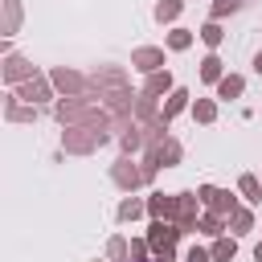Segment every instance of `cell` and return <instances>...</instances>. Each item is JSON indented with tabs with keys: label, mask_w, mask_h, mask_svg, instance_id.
I'll use <instances>...</instances> for the list:
<instances>
[{
	"label": "cell",
	"mask_w": 262,
	"mask_h": 262,
	"mask_svg": "<svg viewBox=\"0 0 262 262\" xmlns=\"http://www.w3.org/2000/svg\"><path fill=\"white\" fill-rule=\"evenodd\" d=\"M53 115H57V123H61V127H102V131H111V127H115L111 111H106L98 98H90V94L57 98V102H53Z\"/></svg>",
	"instance_id": "obj_1"
},
{
	"label": "cell",
	"mask_w": 262,
	"mask_h": 262,
	"mask_svg": "<svg viewBox=\"0 0 262 262\" xmlns=\"http://www.w3.org/2000/svg\"><path fill=\"white\" fill-rule=\"evenodd\" d=\"M106 139H111V131H102V127H66L61 131V147L70 156H94L98 147H106Z\"/></svg>",
	"instance_id": "obj_2"
},
{
	"label": "cell",
	"mask_w": 262,
	"mask_h": 262,
	"mask_svg": "<svg viewBox=\"0 0 262 262\" xmlns=\"http://www.w3.org/2000/svg\"><path fill=\"white\" fill-rule=\"evenodd\" d=\"M180 225L176 221H151L147 225V246L156 258H176V242H180Z\"/></svg>",
	"instance_id": "obj_3"
},
{
	"label": "cell",
	"mask_w": 262,
	"mask_h": 262,
	"mask_svg": "<svg viewBox=\"0 0 262 262\" xmlns=\"http://www.w3.org/2000/svg\"><path fill=\"white\" fill-rule=\"evenodd\" d=\"M111 180H115L123 192H135V188L147 184V172H143V164H135L131 156H119V160L111 164Z\"/></svg>",
	"instance_id": "obj_4"
},
{
	"label": "cell",
	"mask_w": 262,
	"mask_h": 262,
	"mask_svg": "<svg viewBox=\"0 0 262 262\" xmlns=\"http://www.w3.org/2000/svg\"><path fill=\"white\" fill-rule=\"evenodd\" d=\"M115 90H127V74L119 66H102V70L90 74V86H86L90 98H102V94H115Z\"/></svg>",
	"instance_id": "obj_5"
},
{
	"label": "cell",
	"mask_w": 262,
	"mask_h": 262,
	"mask_svg": "<svg viewBox=\"0 0 262 262\" xmlns=\"http://www.w3.org/2000/svg\"><path fill=\"white\" fill-rule=\"evenodd\" d=\"M49 82H53V90H61L66 98H78V94H86V86H90V78L78 74V70H70V66H53V70H49Z\"/></svg>",
	"instance_id": "obj_6"
},
{
	"label": "cell",
	"mask_w": 262,
	"mask_h": 262,
	"mask_svg": "<svg viewBox=\"0 0 262 262\" xmlns=\"http://www.w3.org/2000/svg\"><path fill=\"white\" fill-rule=\"evenodd\" d=\"M196 196H201V205H205L209 213H217V217H229V213L237 209L233 192H225V188H217V184H201V188H196Z\"/></svg>",
	"instance_id": "obj_7"
},
{
	"label": "cell",
	"mask_w": 262,
	"mask_h": 262,
	"mask_svg": "<svg viewBox=\"0 0 262 262\" xmlns=\"http://www.w3.org/2000/svg\"><path fill=\"white\" fill-rule=\"evenodd\" d=\"M196 205H201V196H196V192H176V225H180L184 233H196V225H201Z\"/></svg>",
	"instance_id": "obj_8"
},
{
	"label": "cell",
	"mask_w": 262,
	"mask_h": 262,
	"mask_svg": "<svg viewBox=\"0 0 262 262\" xmlns=\"http://www.w3.org/2000/svg\"><path fill=\"white\" fill-rule=\"evenodd\" d=\"M131 66H135L139 74H160V70H164V49H160V45H139V49L131 53Z\"/></svg>",
	"instance_id": "obj_9"
},
{
	"label": "cell",
	"mask_w": 262,
	"mask_h": 262,
	"mask_svg": "<svg viewBox=\"0 0 262 262\" xmlns=\"http://www.w3.org/2000/svg\"><path fill=\"white\" fill-rule=\"evenodd\" d=\"M16 98H20V102H33V106H37V102L53 98V82L37 74V78H29V82H20V86H16Z\"/></svg>",
	"instance_id": "obj_10"
},
{
	"label": "cell",
	"mask_w": 262,
	"mask_h": 262,
	"mask_svg": "<svg viewBox=\"0 0 262 262\" xmlns=\"http://www.w3.org/2000/svg\"><path fill=\"white\" fill-rule=\"evenodd\" d=\"M29 78H37V66L25 61V57H16V53H8V57H4V82H8V86H20V82H29Z\"/></svg>",
	"instance_id": "obj_11"
},
{
	"label": "cell",
	"mask_w": 262,
	"mask_h": 262,
	"mask_svg": "<svg viewBox=\"0 0 262 262\" xmlns=\"http://www.w3.org/2000/svg\"><path fill=\"white\" fill-rule=\"evenodd\" d=\"M147 217H151V221H176V196L151 192V196H147Z\"/></svg>",
	"instance_id": "obj_12"
},
{
	"label": "cell",
	"mask_w": 262,
	"mask_h": 262,
	"mask_svg": "<svg viewBox=\"0 0 262 262\" xmlns=\"http://www.w3.org/2000/svg\"><path fill=\"white\" fill-rule=\"evenodd\" d=\"M4 119H8V123H33V119H37V106H33V102H20V98L12 94V98L4 102Z\"/></svg>",
	"instance_id": "obj_13"
},
{
	"label": "cell",
	"mask_w": 262,
	"mask_h": 262,
	"mask_svg": "<svg viewBox=\"0 0 262 262\" xmlns=\"http://www.w3.org/2000/svg\"><path fill=\"white\" fill-rule=\"evenodd\" d=\"M176 90V82H172V74L168 70H160V74H147V82H143V94H151V98H160V94H172Z\"/></svg>",
	"instance_id": "obj_14"
},
{
	"label": "cell",
	"mask_w": 262,
	"mask_h": 262,
	"mask_svg": "<svg viewBox=\"0 0 262 262\" xmlns=\"http://www.w3.org/2000/svg\"><path fill=\"white\" fill-rule=\"evenodd\" d=\"M119 147H123V156H135L139 147H147V139H143V127H139V123H131V127L119 135Z\"/></svg>",
	"instance_id": "obj_15"
},
{
	"label": "cell",
	"mask_w": 262,
	"mask_h": 262,
	"mask_svg": "<svg viewBox=\"0 0 262 262\" xmlns=\"http://www.w3.org/2000/svg\"><path fill=\"white\" fill-rule=\"evenodd\" d=\"M188 98H192V94H188V90H184V86H176V90H172V94H168V102H164V111H160V115H164V119H168V123H172V119H176V115H180V111H184V106H188Z\"/></svg>",
	"instance_id": "obj_16"
},
{
	"label": "cell",
	"mask_w": 262,
	"mask_h": 262,
	"mask_svg": "<svg viewBox=\"0 0 262 262\" xmlns=\"http://www.w3.org/2000/svg\"><path fill=\"white\" fill-rule=\"evenodd\" d=\"M242 90H246V78L242 74H225L217 82V98H242Z\"/></svg>",
	"instance_id": "obj_17"
},
{
	"label": "cell",
	"mask_w": 262,
	"mask_h": 262,
	"mask_svg": "<svg viewBox=\"0 0 262 262\" xmlns=\"http://www.w3.org/2000/svg\"><path fill=\"white\" fill-rule=\"evenodd\" d=\"M156 115H160V106H156V98L139 90V94H135V123H151Z\"/></svg>",
	"instance_id": "obj_18"
},
{
	"label": "cell",
	"mask_w": 262,
	"mask_h": 262,
	"mask_svg": "<svg viewBox=\"0 0 262 262\" xmlns=\"http://www.w3.org/2000/svg\"><path fill=\"white\" fill-rule=\"evenodd\" d=\"M229 229H233V237H242V233H250V229H254V213L237 205V209L229 213Z\"/></svg>",
	"instance_id": "obj_19"
},
{
	"label": "cell",
	"mask_w": 262,
	"mask_h": 262,
	"mask_svg": "<svg viewBox=\"0 0 262 262\" xmlns=\"http://www.w3.org/2000/svg\"><path fill=\"white\" fill-rule=\"evenodd\" d=\"M209 254H213V262H233V254H237V242H233V237H213Z\"/></svg>",
	"instance_id": "obj_20"
},
{
	"label": "cell",
	"mask_w": 262,
	"mask_h": 262,
	"mask_svg": "<svg viewBox=\"0 0 262 262\" xmlns=\"http://www.w3.org/2000/svg\"><path fill=\"white\" fill-rule=\"evenodd\" d=\"M237 192H242V196H246V201H250V205H258V201H262V180H258V176H250V172H246V176H242V180H237Z\"/></svg>",
	"instance_id": "obj_21"
},
{
	"label": "cell",
	"mask_w": 262,
	"mask_h": 262,
	"mask_svg": "<svg viewBox=\"0 0 262 262\" xmlns=\"http://www.w3.org/2000/svg\"><path fill=\"white\" fill-rule=\"evenodd\" d=\"M180 12H184V0H160V4H156V20H160V25H172Z\"/></svg>",
	"instance_id": "obj_22"
},
{
	"label": "cell",
	"mask_w": 262,
	"mask_h": 262,
	"mask_svg": "<svg viewBox=\"0 0 262 262\" xmlns=\"http://www.w3.org/2000/svg\"><path fill=\"white\" fill-rule=\"evenodd\" d=\"M147 213V201H139V196H127L123 205H119V221H135V217H143Z\"/></svg>",
	"instance_id": "obj_23"
},
{
	"label": "cell",
	"mask_w": 262,
	"mask_h": 262,
	"mask_svg": "<svg viewBox=\"0 0 262 262\" xmlns=\"http://www.w3.org/2000/svg\"><path fill=\"white\" fill-rule=\"evenodd\" d=\"M196 233H205V237H221V233H225V217L205 213V217H201V225H196Z\"/></svg>",
	"instance_id": "obj_24"
},
{
	"label": "cell",
	"mask_w": 262,
	"mask_h": 262,
	"mask_svg": "<svg viewBox=\"0 0 262 262\" xmlns=\"http://www.w3.org/2000/svg\"><path fill=\"white\" fill-rule=\"evenodd\" d=\"M0 4H4V37H12L20 29V4L16 0H0Z\"/></svg>",
	"instance_id": "obj_25"
},
{
	"label": "cell",
	"mask_w": 262,
	"mask_h": 262,
	"mask_svg": "<svg viewBox=\"0 0 262 262\" xmlns=\"http://www.w3.org/2000/svg\"><path fill=\"white\" fill-rule=\"evenodd\" d=\"M192 119H196V123H213V119H217V102H213V98H196V102H192Z\"/></svg>",
	"instance_id": "obj_26"
},
{
	"label": "cell",
	"mask_w": 262,
	"mask_h": 262,
	"mask_svg": "<svg viewBox=\"0 0 262 262\" xmlns=\"http://www.w3.org/2000/svg\"><path fill=\"white\" fill-rule=\"evenodd\" d=\"M188 45H192V29H172V33H168V49H172V53H184Z\"/></svg>",
	"instance_id": "obj_27"
},
{
	"label": "cell",
	"mask_w": 262,
	"mask_h": 262,
	"mask_svg": "<svg viewBox=\"0 0 262 262\" xmlns=\"http://www.w3.org/2000/svg\"><path fill=\"white\" fill-rule=\"evenodd\" d=\"M201 78H205V82H221V78H225V74H221V57H217V53H209V57L201 61Z\"/></svg>",
	"instance_id": "obj_28"
},
{
	"label": "cell",
	"mask_w": 262,
	"mask_h": 262,
	"mask_svg": "<svg viewBox=\"0 0 262 262\" xmlns=\"http://www.w3.org/2000/svg\"><path fill=\"white\" fill-rule=\"evenodd\" d=\"M196 37H201V41H205L209 49H217L225 33H221V25H217V20H209V25H201V33H196Z\"/></svg>",
	"instance_id": "obj_29"
},
{
	"label": "cell",
	"mask_w": 262,
	"mask_h": 262,
	"mask_svg": "<svg viewBox=\"0 0 262 262\" xmlns=\"http://www.w3.org/2000/svg\"><path fill=\"white\" fill-rule=\"evenodd\" d=\"M147 254H151L147 237H131V246H127V262H147Z\"/></svg>",
	"instance_id": "obj_30"
},
{
	"label": "cell",
	"mask_w": 262,
	"mask_h": 262,
	"mask_svg": "<svg viewBox=\"0 0 262 262\" xmlns=\"http://www.w3.org/2000/svg\"><path fill=\"white\" fill-rule=\"evenodd\" d=\"M127 246H131V242L111 237V242H106V258H111V262H127Z\"/></svg>",
	"instance_id": "obj_31"
},
{
	"label": "cell",
	"mask_w": 262,
	"mask_h": 262,
	"mask_svg": "<svg viewBox=\"0 0 262 262\" xmlns=\"http://www.w3.org/2000/svg\"><path fill=\"white\" fill-rule=\"evenodd\" d=\"M242 8V0H217L213 8H209V20H221V16H229V12H237Z\"/></svg>",
	"instance_id": "obj_32"
},
{
	"label": "cell",
	"mask_w": 262,
	"mask_h": 262,
	"mask_svg": "<svg viewBox=\"0 0 262 262\" xmlns=\"http://www.w3.org/2000/svg\"><path fill=\"white\" fill-rule=\"evenodd\" d=\"M184 262H213V254H209L205 246H192V250L184 254Z\"/></svg>",
	"instance_id": "obj_33"
},
{
	"label": "cell",
	"mask_w": 262,
	"mask_h": 262,
	"mask_svg": "<svg viewBox=\"0 0 262 262\" xmlns=\"http://www.w3.org/2000/svg\"><path fill=\"white\" fill-rule=\"evenodd\" d=\"M254 70H258V74H262V49H258V53H254Z\"/></svg>",
	"instance_id": "obj_34"
},
{
	"label": "cell",
	"mask_w": 262,
	"mask_h": 262,
	"mask_svg": "<svg viewBox=\"0 0 262 262\" xmlns=\"http://www.w3.org/2000/svg\"><path fill=\"white\" fill-rule=\"evenodd\" d=\"M254 262H262V242H258V246H254Z\"/></svg>",
	"instance_id": "obj_35"
},
{
	"label": "cell",
	"mask_w": 262,
	"mask_h": 262,
	"mask_svg": "<svg viewBox=\"0 0 262 262\" xmlns=\"http://www.w3.org/2000/svg\"><path fill=\"white\" fill-rule=\"evenodd\" d=\"M156 262H160V258H156Z\"/></svg>",
	"instance_id": "obj_36"
}]
</instances>
